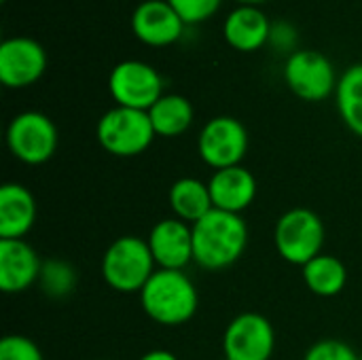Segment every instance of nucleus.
Here are the masks:
<instances>
[{
	"label": "nucleus",
	"mask_w": 362,
	"mask_h": 360,
	"mask_svg": "<svg viewBox=\"0 0 362 360\" xmlns=\"http://www.w3.org/2000/svg\"><path fill=\"white\" fill-rule=\"evenodd\" d=\"M191 231L193 261L208 272L231 267L248 246V225L242 214L212 208L204 219L191 225Z\"/></svg>",
	"instance_id": "f257e3e1"
},
{
	"label": "nucleus",
	"mask_w": 362,
	"mask_h": 360,
	"mask_svg": "<svg viewBox=\"0 0 362 360\" xmlns=\"http://www.w3.org/2000/svg\"><path fill=\"white\" fill-rule=\"evenodd\" d=\"M144 314L161 327H180L189 323L199 306L193 280L180 269H157L140 291Z\"/></svg>",
	"instance_id": "f03ea898"
},
{
	"label": "nucleus",
	"mask_w": 362,
	"mask_h": 360,
	"mask_svg": "<svg viewBox=\"0 0 362 360\" xmlns=\"http://www.w3.org/2000/svg\"><path fill=\"white\" fill-rule=\"evenodd\" d=\"M157 263L148 248V242L136 236H123L115 240L102 257L104 282L123 295H132L144 289L151 276L157 272Z\"/></svg>",
	"instance_id": "7ed1b4c3"
},
{
	"label": "nucleus",
	"mask_w": 362,
	"mask_h": 360,
	"mask_svg": "<svg viewBox=\"0 0 362 360\" xmlns=\"http://www.w3.org/2000/svg\"><path fill=\"white\" fill-rule=\"evenodd\" d=\"M95 136L106 153L115 157H136L153 144L157 134L146 110L115 106L100 117Z\"/></svg>",
	"instance_id": "20e7f679"
},
{
	"label": "nucleus",
	"mask_w": 362,
	"mask_h": 360,
	"mask_svg": "<svg viewBox=\"0 0 362 360\" xmlns=\"http://www.w3.org/2000/svg\"><path fill=\"white\" fill-rule=\"evenodd\" d=\"M325 223L310 208H293L284 212L274 229V244L278 255L291 265H308L322 255Z\"/></svg>",
	"instance_id": "39448f33"
},
{
	"label": "nucleus",
	"mask_w": 362,
	"mask_h": 360,
	"mask_svg": "<svg viewBox=\"0 0 362 360\" xmlns=\"http://www.w3.org/2000/svg\"><path fill=\"white\" fill-rule=\"evenodd\" d=\"M6 146L17 161L25 166H42L55 155L57 127L45 112H19L6 127Z\"/></svg>",
	"instance_id": "423d86ee"
},
{
	"label": "nucleus",
	"mask_w": 362,
	"mask_h": 360,
	"mask_svg": "<svg viewBox=\"0 0 362 360\" xmlns=\"http://www.w3.org/2000/svg\"><path fill=\"white\" fill-rule=\"evenodd\" d=\"M108 91L117 106L148 112L163 95V81L153 66L138 59H127L112 68L108 76Z\"/></svg>",
	"instance_id": "0eeeda50"
},
{
	"label": "nucleus",
	"mask_w": 362,
	"mask_h": 360,
	"mask_svg": "<svg viewBox=\"0 0 362 360\" xmlns=\"http://www.w3.org/2000/svg\"><path fill=\"white\" fill-rule=\"evenodd\" d=\"M197 153L214 172L242 166L248 153V132L233 117H214L199 132Z\"/></svg>",
	"instance_id": "6e6552de"
},
{
	"label": "nucleus",
	"mask_w": 362,
	"mask_h": 360,
	"mask_svg": "<svg viewBox=\"0 0 362 360\" xmlns=\"http://www.w3.org/2000/svg\"><path fill=\"white\" fill-rule=\"evenodd\" d=\"M284 81L288 89L305 102L327 100L339 83L329 57L310 49L295 51L286 59Z\"/></svg>",
	"instance_id": "1a4fd4ad"
},
{
	"label": "nucleus",
	"mask_w": 362,
	"mask_h": 360,
	"mask_svg": "<svg viewBox=\"0 0 362 360\" xmlns=\"http://www.w3.org/2000/svg\"><path fill=\"white\" fill-rule=\"evenodd\" d=\"M276 350V333L272 323L257 314H238L225 329L223 352L229 360H272Z\"/></svg>",
	"instance_id": "9d476101"
},
{
	"label": "nucleus",
	"mask_w": 362,
	"mask_h": 360,
	"mask_svg": "<svg viewBox=\"0 0 362 360\" xmlns=\"http://www.w3.org/2000/svg\"><path fill=\"white\" fill-rule=\"evenodd\" d=\"M47 68V53L34 38L15 36L0 45V83L11 89L34 85Z\"/></svg>",
	"instance_id": "9b49d317"
},
{
	"label": "nucleus",
	"mask_w": 362,
	"mask_h": 360,
	"mask_svg": "<svg viewBox=\"0 0 362 360\" xmlns=\"http://www.w3.org/2000/svg\"><path fill=\"white\" fill-rule=\"evenodd\" d=\"M146 242L159 269L185 272V267L193 261L191 225L176 216L155 223Z\"/></svg>",
	"instance_id": "f8f14e48"
},
{
	"label": "nucleus",
	"mask_w": 362,
	"mask_h": 360,
	"mask_svg": "<svg viewBox=\"0 0 362 360\" xmlns=\"http://www.w3.org/2000/svg\"><path fill=\"white\" fill-rule=\"evenodd\" d=\"M182 17L168 0H146L132 15V30L138 40L148 47H168L182 36Z\"/></svg>",
	"instance_id": "ddd939ff"
},
{
	"label": "nucleus",
	"mask_w": 362,
	"mask_h": 360,
	"mask_svg": "<svg viewBox=\"0 0 362 360\" xmlns=\"http://www.w3.org/2000/svg\"><path fill=\"white\" fill-rule=\"evenodd\" d=\"M42 261L25 240H0V289L6 295L28 291L38 282Z\"/></svg>",
	"instance_id": "4468645a"
},
{
	"label": "nucleus",
	"mask_w": 362,
	"mask_h": 360,
	"mask_svg": "<svg viewBox=\"0 0 362 360\" xmlns=\"http://www.w3.org/2000/svg\"><path fill=\"white\" fill-rule=\"evenodd\" d=\"M212 206L223 212L242 214L257 197V178L244 166L216 170L208 180Z\"/></svg>",
	"instance_id": "2eb2a0df"
},
{
	"label": "nucleus",
	"mask_w": 362,
	"mask_h": 360,
	"mask_svg": "<svg viewBox=\"0 0 362 360\" xmlns=\"http://www.w3.org/2000/svg\"><path fill=\"white\" fill-rule=\"evenodd\" d=\"M36 223V199L19 182L0 187V240H23Z\"/></svg>",
	"instance_id": "dca6fc26"
},
{
	"label": "nucleus",
	"mask_w": 362,
	"mask_h": 360,
	"mask_svg": "<svg viewBox=\"0 0 362 360\" xmlns=\"http://www.w3.org/2000/svg\"><path fill=\"white\" fill-rule=\"evenodd\" d=\"M225 40L238 51H257L272 36V23L257 6H240L225 19Z\"/></svg>",
	"instance_id": "f3484780"
},
{
	"label": "nucleus",
	"mask_w": 362,
	"mask_h": 360,
	"mask_svg": "<svg viewBox=\"0 0 362 360\" xmlns=\"http://www.w3.org/2000/svg\"><path fill=\"white\" fill-rule=\"evenodd\" d=\"M170 208L176 219L193 225L199 219H204L214 206L210 197L208 182H202L199 178H178L170 187Z\"/></svg>",
	"instance_id": "a211bd4d"
},
{
	"label": "nucleus",
	"mask_w": 362,
	"mask_h": 360,
	"mask_svg": "<svg viewBox=\"0 0 362 360\" xmlns=\"http://www.w3.org/2000/svg\"><path fill=\"white\" fill-rule=\"evenodd\" d=\"M193 115L191 102L178 93L161 95L148 110L155 134L163 138H176L185 134L193 123Z\"/></svg>",
	"instance_id": "6ab92c4d"
},
{
	"label": "nucleus",
	"mask_w": 362,
	"mask_h": 360,
	"mask_svg": "<svg viewBox=\"0 0 362 360\" xmlns=\"http://www.w3.org/2000/svg\"><path fill=\"white\" fill-rule=\"evenodd\" d=\"M303 282L318 297H337L348 282V269L344 261L333 255H318L303 265Z\"/></svg>",
	"instance_id": "aec40b11"
},
{
	"label": "nucleus",
	"mask_w": 362,
	"mask_h": 360,
	"mask_svg": "<svg viewBox=\"0 0 362 360\" xmlns=\"http://www.w3.org/2000/svg\"><path fill=\"white\" fill-rule=\"evenodd\" d=\"M337 110L352 134L362 138V64L350 66L335 89Z\"/></svg>",
	"instance_id": "412c9836"
},
{
	"label": "nucleus",
	"mask_w": 362,
	"mask_h": 360,
	"mask_svg": "<svg viewBox=\"0 0 362 360\" xmlns=\"http://www.w3.org/2000/svg\"><path fill=\"white\" fill-rule=\"evenodd\" d=\"M38 284L47 297L64 299L76 286V272L70 263H66L62 259H49V261H42Z\"/></svg>",
	"instance_id": "4be33fe9"
},
{
	"label": "nucleus",
	"mask_w": 362,
	"mask_h": 360,
	"mask_svg": "<svg viewBox=\"0 0 362 360\" xmlns=\"http://www.w3.org/2000/svg\"><path fill=\"white\" fill-rule=\"evenodd\" d=\"M0 360H45L36 342L25 335H6L0 342Z\"/></svg>",
	"instance_id": "5701e85b"
},
{
	"label": "nucleus",
	"mask_w": 362,
	"mask_h": 360,
	"mask_svg": "<svg viewBox=\"0 0 362 360\" xmlns=\"http://www.w3.org/2000/svg\"><path fill=\"white\" fill-rule=\"evenodd\" d=\"M168 2L182 17L185 23H199L210 19L221 8L223 0H168Z\"/></svg>",
	"instance_id": "b1692460"
},
{
	"label": "nucleus",
	"mask_w": 362,
	"mask_h": 360,
	"mask_svg": "<svg viewBox=\"0 0 362 360\" xmlns=\"http://www.w3.org/2000/svg\"><path fill=\"white\" fill-rule=\"evenodd\" d=\"M303 360H361V354L346 342L320 339L305 352Z\"/></svg>",
	"instance_id": "393cba45"
},
{
	"label": "nucleus",
	"mask_w": 362,
	"mask_h": 360,
	"mask_svg": "<svg viewBox=\"0 0 362 360\" xmlns=\"http://www.w3.org/2000/svg\"><path fill=\"white\" fill-rule=\"evenodd\" d=\"M138 360H178V356L170 350H151V352L142 354Z\"/></svg>",
	"instance_id": "a878e982"
},
{
	"label": "nucleus",
	"mask_w": 362,
	"mask_h": 360,
	"mask_svg": "<svg viewBox=\"0 0 362 360\" xmlns=\"http://www.w3.org/2000/svg\"><path fill=\"white\" fill-rule=\"evenodd\" d=\"M238 2H242V6H255V4L265 2V0H238Z\"/></svg>",
	"instance_id": "bb28decb"
},
{
	"label": "nucleus",
	"mask_w": 362,
	"mask_h": 360,
	"mask_svg": "<svg viewBox=\"0 0 362 360\" xmlns=\"http://www.w3.org/2000/svg\"><path fill=\"white\" fill-rule=\"evenodd\" d=\"M221 360H229V359H221Z\"/></svg>",
	"instance_id": "cd10ccee"
},
{
	"label": "nucleus",
	"mask_w": 362,
	"mask_h": 360,
	"mask_svg": "<svg viewBox=\"0 0 362 360\" xmlns=\"http://www.w3.org/2000/svg\"><path fill=\"white\" fill-rule=\"evenodd\" d=\"M361 360H362V354H361Z\"/></svg>",
	"instance_id": "c85d7f7f"
},
{
	"label": "nucleus",
	"mask_w": 362,
	"mask_h": 360,
	"mask_svg": "<svg viewBox=\"0 0 362 360\" xmlns=\"http://www.w3.org/2000/svg\"><path fill=\"white\" fill-rule=\"evenodd\" d=\"M2 2H4V0H2Z\"/></svg>",
	"instance_id": "c756f323"
}]
</instances>
